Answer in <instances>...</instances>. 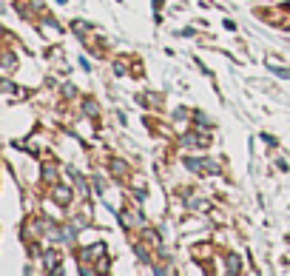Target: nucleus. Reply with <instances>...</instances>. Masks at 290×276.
Instances as JSON below:
<instances>
[{"label": "nucleus", "instance_id": "obj_1", "mask_svg": "<svg viewBox=\"0 0 290 276\" xmlns=\"http://www.w3.org/2000/svg\"><path fill=\"white\" fill-rule=\"evenodd\" d=\"M185 168H191V171H196V174H205V168H208V171H216V162H205V160L188 157V160H185Z\"/></svg>", "mask_w": 290, "mask_h": 276}, {"label": "nucleus", "instance_id": "obj_2", "mask_svg": "<svg viewBox=\"0 0 290 276\" xmlns=\"http://www.w3.org/2000/svg\"><path fill=\"white\" fill-rule=\"evenodd\" d=\"M54 202H60V205H68L71 202V188H54Z\"/></svg>", "mask_w": 290, "mask_h": 276}, {"label": "nucleus", "instance_id": "obj_3", "mask_svg": "<svg viewBox=\"0 0 290 276\" xmlns=\"http://www.w3.org/2000/svg\"><path fill=\"white\" fill-rule=\"evenodd\" d=\"M57 259H60V256L54 254V251H46V254H43V265H46L49 270H54V268H57Z\"/></svg>", "mask_w": 290, "mask_h": 276}, {"label": "nucleus", "instance_id": "obj_4", "mask_svg": "<svg viewBox=\"0 0 290 276\" xmlns=\"http://www.w3.org/2000/svg\"><path fill=\"white\" fill-rule=\"evenodd\" d=\"M182 143H185V146H205V143H208V140L196 137V134H185V137H182Z\"/></svg>", "mask_w": 290, "mask_h": 276}, {"label": "nucleus", "instance_id": "obj_5", "mask_svg": "<svg viewBox=\"0 0 290 276\" xmlns=\"http://www.w3.org/2000/svg\"><path fill=\"white\" fill-rule=\"evenodd\" d=\"M270 65V72L276 74V77H282V80H290V68H279V65H273V63H268Z\"/></svg>", "mask_w": 290, "mask_h": 276}, {"label": "nucleus", "instance_id": "obj_6", "mask_svg": "<svg viewBox=\"0 0 290 276\" xmlns=\"http://www.w3.org/2000/svg\"><path fill=\"white\" fill-rule=\"evenodd\" d=\"M68 177H71V180H74V185H77V188H80V191H86V182H83V177L77 174V171H71V168H68Z\"/></svg>", "mask_w": 290, "mask_h": 276}, {"label": "nucleus", "instance_id": "obj_7", "mask_svg": "<svg viewBox=\"0 0 290 276\" xmlns=\"http://www.w3.org/2000/svg\"><path fill=\"white\" fill-rule=\"evenodd\" d=\"M74 236H77V231H74V228H63V242L74 245Z\"/></svg>", "mask_w": 290, "mask_h": 276}, {"label": "nucleus", "instance_id": "obj_8", "mask_svg": "<svg viewBox=\"0 0 290 276\" xmlns=\"http://www.w3.org/2000/svg\"><path fill=\"white\" fill-rule=\"evenodd\" d=\"M228 270H231V273H239V256H231V259H228Z\"/></svg>", "mask_w": 290, "mask_h": 276}, {"label": "nucleus", "instance_id": "obj_9", "mask_svg": "<svg viewBox=\"0 0 290 276\" xmlns=\"http://www.w3.org/2000/svg\"><path fill=\"white\" fill-rule=\"evenodd\" d=\"M134 254H137V256H139V259H142V262H151V256H148V251H145L142 245H137V248H134Z\"/></svg>", "mask_w": 290, "mask_h": 276}, {"label": "nucleus", "instance_id": "obj_10", "mask_svg": "<svg viewBox=\"0 0 290 276\" xmlns=\"http://www.w3.org/2000/svg\"><path fill=\"white\" fill-rule=\"evenodd\" d=\"M196 123H199V128H208V125H210V120H208L205 114H199V111H196Z\"/></svg>", "mask_w": 290, "mask_h": 276}, {"label": "nucleus", "instance_id": "obj_11", "mask_svg": "<svg viewBox=\"0 0 290 276\" xmlns=\"http://www.w3.org/2000/svg\"><path fill=\"white\" fill-rule=\"evenodd\" d=\"M83 109H86V114H97V102L94 100H86V106H83Z\"/></svg>", "mask_w": 290, "mask_h": 276}, {"label": "nucleus", "instance_id": "obj_12", "mask_svg": "<svg viewBox=\"0 0 290 276\" xmlns=\"http://www.w3.org/2000/svg\"><path fill=\"white\" fill-rule=\"evenodd\" d=\"M111 168H114L117 174H125V162H120V160H114V162H111Z\"/></svg>", "mask_w": 290, "mask_h": 276}, {"label": "nucleus", "instance_id": "obj_13", "mask_svg": "<svg viewBox=\"0 0 290 276\" xmlns=\"http://www.w3.org/2000/svg\"><path fill=\"white\" fill-rule=\"evenodd\" d=\"M123 225H125V228L134 225V214H123Z\"/></svg>", "mask_w": 290, "mask_h": 276}, {"label": "nucleus", "instance_id": "obj_14", "mask_svg": "<svg viewBox=\"0 0 290 276\" xmlns=\"http://www.w3.org/2000/svg\"><path fill=\"white\" fill-rule=\"evenodd\" d=\"M12 68H15V57H12V54H6V72H12Z\"/></svg>", "mask_w": 290, "mask_h": 276}, {"label": "nucleus", "instance_id": "obj_15", "mask_svg": "<svg viewBox=\"0 0 290 276\" xmlns=\"http://www.w3.org/2000/svg\"><path fill=\"white\" fill-rule=\"evenodd\" d=\"M145 106H157V97H154V94H145Z\"/></svg>", "mask_w": 290, "mask_h": 276}, {"label": "nucleus", "instance_id": "obj_16", "mask_svg": "<svg viewBox=\"0 0 290 276\" xmlns=\"http://www.w3.org/2000/svg\"><path fill=\"white\" fill-rule=\"evenodd\" d=\"M145 239H148V242H160V239H157V233H154V231H145Z\"/></svg>", "mask_w": 290, "mask_h": 276}]
</instances>
